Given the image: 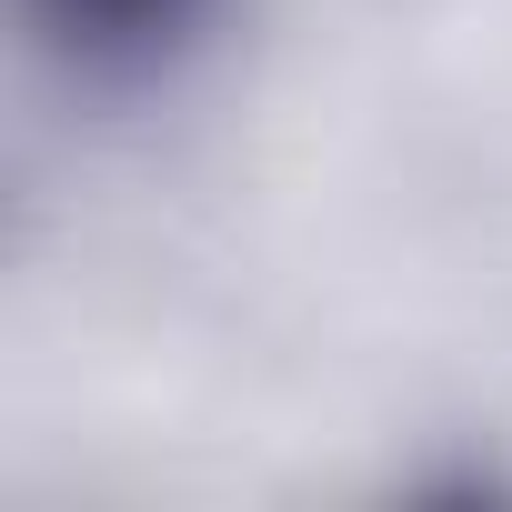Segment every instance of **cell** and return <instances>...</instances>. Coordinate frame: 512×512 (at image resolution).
Listing matches in <instances>:
<instances>
[{
  "mask_svg": "<svg viewBox=\"0 0 512 512\" xmlns=\"http://www.w3.org/2000/svg\"><path fill=\"white\" fill-rule=\"evenodd\" d=\"M21 21H31L41 61H61L71 81L151 91L211 41L221 0H21Z\"/></svg>",
  "mask_w": 512,
  "mask_h": 512,
  "instance_id": "1",
  "label": "cell"
}]
</instances>
